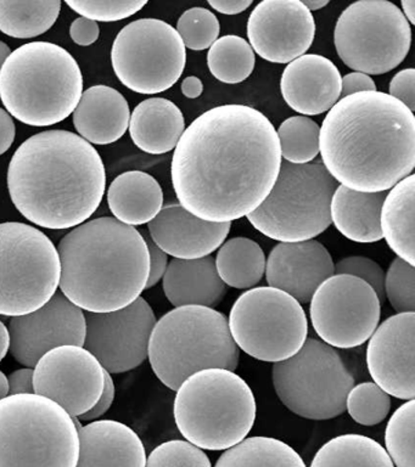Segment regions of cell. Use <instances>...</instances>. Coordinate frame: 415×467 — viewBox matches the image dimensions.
<instances>
[{
  "label": "cell",
  "mask_w": 415,
  "mask_h": 467,
  "mask_svg": "<svg viewBox=\"0 0 415 467\" xmlns=\"http://www.w3.org/2000/svg\"><path fill=\"white\" fill-rule=\"evenodd\" d=\"M10 54H12V50H10L8 44L0 40V71H2L3 66H5L6 58L10 57Z\"/></svg>",
  "instance_id": "obj_57"
},
{
  "label": "cell",
  "mask_w": 415,
  "mask_h": 467,
  "mask_svg": "<svg viewBox=\"0 0 415 467\" xmlns=\"http://www.w3.org/2000/svg\"><path fill=\"white\" fill-rule=\"evenodd\" d=\"M71 39L81 47H89L96 43L100 36V28L98 22L88 20L86 17L76 18L70 27Z\"/></svg>",
  "instance_id": "obj_46"
},
{
  "label": "cell",
  "mask_w": 415,
  "mask_h": 467,
  "mask_svg": "<svg viewBox=\"0 0 415 467\" xmlns=\"http://www.w3.org/2000/svg\"><path fill=\"white\" fill-rule=\"evenodd\" d=\"M181 89L185 98L198 99L202 94L203 84L198 77L191 76L182 82Z\"/></svg>",
  "instance_id": "obj_52"
},
{
  "label": "cell",
  "mask_w": 415,
  "mask_h": 467,
  "mask_svg": "<svg viewBox=\"0 0 415 467\" xmlns=\"http://www.w3.org/2000/svg\"><path fill=\"white\" fill-rule=\"evenodd\" d=\"M334 44L348 67L368 76L385 75L410 53L411 28L396 4L360 0L337 18Z\"/></svg>",
  "instance_id": "obj_13"
},
{
  "label": "cell",
  "mask_w": 415,
  "mask_h": 467,
  "mask_svg": "<svg viewBox=\"0 0 415 467\" xmlns=\"http://www.w3.org/2000/svg\"><path fill=\"white\" fill-rule=\"evenodd\" d=\"M76 467H145L143 441L130 427L114 420H99L78 429Z\"/></svg>",
  "instance_id": "obj_24"
},
{
  "label": "cell",
  "mask_w": 415,
  "mask_h": 467,
  "mask_svg": "<svg viewBox=\"0 0 415 467\" xmlns=\"http://www.w3.org/2000/svg\"><path fill=\"white\" fill-rule=\"evenodd\" d=\"M144 239L147 243L149 257H150V272H149V279L147 286H145V290H148V288L158 285L165 275L167 266H169V255L151 240L150 236H144Z\"/></svg>",
  "instance_id": "obj_45"
},
{
  "label": "cell",
  "mask_w": 415,
  "mask_h": 467,
  "mask_svg": "<svg viewBox=\"0 0 415 467\" xmlns=\"http://www.w3.org/2000/svg\"><path fill=\"white\" fill-rule=\"evenodd\" d=\"M16 128L12 116L0 108V156L5 155L16 140Z\"/></svg>",
  "instance_id": "obj_50"
},
{
  "label": "cell",
  "mask_w": 415,
  "mask_h": 467,
  "mask_svg": "<svg viewBox=\"0 0 415 467\" xmlns=\"http://www.w3.org/2000/svg\"><path fill=\"white\" fill-rule=\"evenodd\" d=\"M389 409L391 397L374 382L353 386L346 398V410L359 425H379L388 418Z\"/></svg>",
  "instance_id": "obj_38"
},
{
  "label": "cell",
  "mask_w": 415,
  "mask_h": 467,
  "mask_svg": "<svg viewBox=\"0 0 415 467\" xmlns=\"http://www.w3.org/2000/svg\"><path fill=\"white\" fill-rule=\"evenodd\" d=\"M105 386V370L85 347L61 346L36 364L34 390L79 418L98 403Z\"/></svg>",
  "instance_id": "obj_17"
},
{
  "label": "cell",
  "mask_w": 415,
  "mask_h": 467,
  "mask_svg": "<svg viewBox=\"0 0 415 467\" xmlns=\"http://www.w3.org/2000/svg\"><path fill=\"white\" fill-rule=\"evenodd\" d=\"M415 313L388 317L370 336L367 367L375 385L399 400L415 398Z\"/></svg>",
  "instance_id": "obj_20"
},
{
  "label": "cell",
  "mask_w": 415,
  "mask_h": 467,
  "mask_svg": "<svg viewBox=\"0 0 415 467\" xmlns=\"http://www.w3.org/2000/svg\"><path fill=\"white\" fill-rule=\"evenodd\" d=\"M174 421L200 449L227 451L245 440L256 420V400L243 378L227 368H205L176 390Z\"/></svg>",
  "instance_id": "obj_6"
},
{
  "label": "cell",
  "mask_w": 415,
  "mask_h": 467,
  "mask_svg": "<svg viewBox=\"0 0 415 467\" xmlns=\"http://www.w3.org/2000/svg\"><path fill=\"white\" fill-rule=\"evenodd\" d=\"M148 228L149 236L167 255L198 259L213 254L222 246L232 223L202 221L180 203H169L148 223Z\"/></svg>",
  "instance_id": "obj_22"
},
{
  "label": "cell",
  "mask_w": 415,
  "mask_h": 467,
  "mask_svg": "<svg viewBox=\"0 0 415 467\" xmlns=\"http://www.w3.org/2000/svg\"><path fill=\"white\" fill-rule=\"evenodd\" d=\"M148 2L133 0V2H72L67 0V5L75 13L82 15V17L92 21L115 22L125 20L133 16L138 11L143 9Z\"/></svg>",
  "instance_id": "obj_42"
},
{
  "label": "cell",
  "mask_w": 415,
  "mask_h": 467,
  "mask_svg": "<svg viewBox=\"0 0 415 467\" xmlns=\"http://www.w3.org/2000/svg\"><path fill=\"white\" fill-rule=\"evenodd\" d=\"M256 55L246 39L223 36L210 47L207 66L214 78L225 84L244 82L254 72Z\"/></svg>",
  "instance_id": "obj_35"
},
{
  "label": "cell",
  "mask_w": 415,
  "mask_h": 467,
  "mask_svg": "<svg viewBox=\"0 0 415 467\" xmlns=\"http://www.w3.org/2000/svg\"><path fill=\"white\" fill-rule=\"evenodd\" d=\"M402 14L410 25H415V2L414 0H403Z\"/></svg>",
  "instance_id": "obj_54"
},
{
  "label": "cell",
  "mask_w": 415,
  "mask_h": 467,
  "mask_svg": "<svg viewBox=\"0 0 415 467\" xmlns=\"http://www.w3.org/2000/svg\"><path fill=\"white\" fill-rule=\"evenodd\" d=\"M9 396L32 394L34 390V370L31 368H19L8 378Z\"/></svg>",
  "instance_id": "obj_49"
},
{
  "label": "cell",
  "mask_w": 415,
  "mask_h": 467,
  "mask_svg": "<svg viewBox=\"0 0 415 467\" xmlns=\"http://www.w3.org/2000/svg\"><path fill=\"white\" fill-rule=\"evenodd\" d=\"M315 36V17L300 0H265L247 21L254 53L275 64H290L305 55Z\"/></svg>",
  "instance_id": "obj_19"
},
{
  "label": "cell",
  "mask_w": 415,
  "mask_h": 467,
  "mask_svg": "<svg viewBox=\"0 0 415 467\" xmlns=\"http://www.w3.org/2000/svg\"><path fill=\"white\" fill-rule=\"evenodd\" d=\"M210 6L224 15L244 13L253 5V0H210Z\"/></svg>",
  "instance_id": "obj_51"
},
{
  "label": "cell",
  "mask_w": 415,
  "mask_h": 467,
  "mask_svg": "<svg viewBox=\"0 0 415 467\" xmlns=\"http://www.w3.org/2000/svg\"><path fill=\"white\" fill-rule=\"evenodd\" d=\"M377 90V84L370 76L366 73L352 72L341 78V95L340 99L349 97V95L364 93V91Z\"/></svg>",
  "instance_id": "obj_48"
},
{
  "label": "cell",
  "mask_w": 415,
  "mask_h": 467,
  "mask_svg": "<svg viewBox=\"0 0 415 467\" xmlns=\"http://www.w3.org/2000/svg\"><path fill=\"white\" fill-rule=\"evenodd\" d=\"M10 350V334L8 327L0 320V361L5 359Z\"/></svg>",
  "instance_id": "obj_53"
},
{
  "label": "cell",
  "mask_w": 415,
  "mask_h": 467,
  "mask_svg": "<svg viewBox=\"0 0 415 467\" xmlns=\"http://www.w3.org/2000/svg\"><path fill=\"white\" fill-rule=\"evenodd\" d=\"M85 348L109 374L133 370L147 360L156 324L154 310L143 297L109 313L86 312Z\"/></svg>",
  "instance_id": "obj_16"
},
{
  "label": "cell",
  "mask_w": 415,
  "mask_h": 467,
  "mask_svg": "<svg viewBox=\"0 0 415 467\" xmlns=\"http://www.w3.org/2000/svg\"><path fill=\"white\" fill-rule=\"evenodd\" d=\"M269 287L278 288L300 305L311 301L313 294L335 274L330 252L316 240L276 244L265 261Z\"/></svg>",
  "instance_id": "obj_21"
},
{
  "label": "cell",
  "mask_w": 415,
  "mask_h": 467,
  "mask_svg": "<svg viewBox=\"0 0 415 467\" xmlns=\"http://www.w3.org/2000/svg\"><path fill=\"white\" fill-rule=\"evenodd\" d=\"M145 467H213L202 449L188 441H169L160 444L147 458Z\"/></svg>",
  "instance_id": "obj_41"
},
{
  "label": "cell",
  "mask_w": 415,
  "mask_h": 467,
  "mask_svg": "<svg viewBox=\"0 0 415 467\" xmlns=\"http://www.w3.org/2000/svg\"><path fill=\"white\" fill-rule=\"evenodd\" d=\"M129 101L119 90L94 86L83 91L74 111V126L82 139L94 145H109L119 140L129 130Z\"/></svg>",
  "instance_id": "obj_25"
},
{
  "label": "cell",
  "mask_w": 415,
  "mask_h": 467,
  "mask_svg": "<svg viewBox=\"0 0 415 467\" xmlns=\"http://www.w3.org/2000/svg\"><path fill=\"white\" fill-rule=\"evenodd\" d=\"M53 241L25 223L0 224V316H26L45 306L60 284Z\"/></svg>",
  "instance_id": "obj_10"
},
{
  "label": "cell",
  "mask_w": 415,
  "mask_h": 467,
  "mask_svg": "<svg viewBox=\"0 0 415 467\" xmlns=\"http://www.w3.org/2000/svg\"><path fill=\"white\" fill-rule=\"evenodd\" d=\"M320 127L306 116L284 120L276 130L282 160L293 164L312 162L319 153Z\"/></svg>",
  "instance_id": "obj_36"
},
{
  "label": "cell",
  "mask_w": 415,
  "mask_h": 467,
  "mask_svg": "<svg viewBox=\"0 0 415 467\" xmlns=\"http://www.w3.org/2000/svg\"><path fill=\"white\" fill-rule=\"evenodd\" d=\"M107 171L97 149L67 130L28 138L12 157L8 189L14 206L46 229H70L96 213Z\"/></svg>",
  "instance_id": "obj_3"
},
{
  "label": "cell",
  "mask_w": 415,
  "mask_h": 467,
  "mask_svg": "<svg viewBox=\"0 0 415 467\" xmlns=\"http://www.w3.org/2000/svg\"><path fill=\"white\" fill-rule=\"evenodd\" d=\"M415 177L408 175L389 190L381 207L382 239L408 265L415 266Z\"/></svg>",
  "instance_id": "obj_30"
},
{
  "label": "cell",
  "mask_w": 415,
  "mask_h": 467,
  "mask_svg": "<svg viewBox=\"0 0 415 467\" xmlns=\"http://www.w3.org/2000/svg\"><path fill=\"white\" fill-rule=\"evenodd\" d=\"M61 2H0V32L13 38H35L48 32L59 17Z\"/></svg>",
  "instance_id": "obj_34"
},
{
  "label": "cell",
  "mask_w": 415,
  "mask_h": 467,
  "mask_svg": "<svg viewBox=\"0 0 415 467\" xmlns=\"http://www.w3.org/2000/svg\"><path fill=\"white\" fill-rule=\"evenodd\" d=\"M79 438L75 419L38 394L0 400V467H76Z\"/></svg>",
  "instance_id": "obj_8"
},
{
  "label": "cell",
  "mask_w": 415,
  "mask_h": 467,
  "mask_svg": "<svg viewBox=\"0 0 415 467\" xmlns=\"http://www.w3.org/2000/svg\"><path fill=\"white\" fill-rule=\"evenodd\" d=\"M415 401L408 400L400 405L385 431L386 452L397 467H415Z\"/></svg>",
  "instance_id": "obj_37"
},
{
  "label": "cell",
  "mask_w": 415,
  "mask_h": 467,
  "mask_svg": "<svg viewBox=\"0 0 415 467\" xmlns=\"http://www.w3.org/2000/svg\"><path fill=\"white\" fill-rule=\"evenodd\" d=\"M111 213L123 224H148L163 207L161 185L152 175L140 171L119 174L108 190Z\"/></svg>",
  "instance_id": "obj_29"
},
{
  "label": "cell",
  "mask_w": 415,
  "mask_h": 467,
  "mask_svg": "<svg viewBox=\"0 0 415 467\" xmlns=\"http://www.w3.org/2000/svg\"><path fill=\"white\" fill-rule=\"evenodd\" d=\"M111 62L123 86L138 94H159L183 75L187 49L172 26L159 18H140L116 36Z\"/></svg>",
  "instance_id": "obj_14"
},
{
  "label": "cell",
  "mask_w": 415,
  "mask_h": 467,
  "mask_svg": "<svg viewBox=\"0 0 415 467\" xmlns=\"http://www.w3.org/2000/svg\"><path fill=\"white\" fill-rule=\"evenodd\" d=\"M10 352L17 363L35 368L49 350L85 345V312L61 292L41 308L9 321Z\"/></svg>",
  "instance_id": "obj_18"
},
{
  "label": "cell",
  "mask_w": 415,
  "mask_h": 467,
  "mask_svg": "<svg viewBox=\"0 0 415 467\" xmlns=\"http://www.w3.org/2000/svg\"><path fill=\"white\" fill-rule=\"evenodd\" d=\"M337 186L320 160L306 164L283 160L267 199L246 215L247 221L279 243L313 240L331 225L330 203Z\"/></svg>",
  "instance_id": "obj_9"
},
{
  "label": "cell",
  "mask_w": 415,
  "mask_h": 467,
  "mask_svg": "<svg viewBox=\"0 0 415 467\" xmlns=\"http://www.w3.org/2000/svg\"><path fill=\"white\" fill-rule=\"evenodd\" d=\"M152 371L170 389L205 368L239 367L240 349L223 313L209 306H177L156 321L149 341Z\"/></svg>",
  "instance_id": "obj_7"
},
{
  "label": "cell",
  "mask_w": 415,
  "mask_h": 467,
  "mask_svg": "<svg viewBox=\"0 0 415 467\" xmlns=\"http://www.w3.org/2000/svg\"><path fill=\"white\" fill-rule=\"evenodd\" d=\"M309 467H395L380 443L362 434H342L327 441Z\"/></svg>",
  "instance_id": "obj_32"
},
{
  "label": "cell",
  "mask_w": 415,
  "mask_h": 467,
  "mask_svg": "<svg viewBox=\"0 0 415 467\" xmlns=\"http://www.w3.org/2000/svg\"><path fill=\"white\" fill-rule=\"evenodd\" d=\"M341 73L329 58L305 54L284 69L280 90L284 100L302 116L329 111L341 95Z\"/></svg>",
  "instance_id": "obj_23"
},
{
  "label": "cell",
  "mask_w": 415,
  "mask_h": 467,
  "mask_svg": "<svg viewBox=\"0 0 415 467\" xmlns=\"http://www.w3.org/2000/svg\"><path fill=\"white\" fill-rule=\"evenodd\" d=\"M82 94L78 61L57 44H24L0 71V100L10 116L28 126L63 122L74 113Z\"/></svg>",
  "instance_id": "obj_5"
},
{
  "label": "cell",
  "mask_w": 415,
  "mask_h": 467,
  "mask_svg": "<svg viewBox=\"0 0 415 467\" xmlns=\"http://www.w3.org/2000/svg\"><path fill=\"white\" fill-rule=\"evenodd\" d=\"M319 152L342 186L389 192L414 171V113L378 90L340 99L320 127Z\"/></svg>",
  "instance_id": "obj_2"
},
{
  "label": "cell",
  "mask_w": 415,
  "mask_h": 467,
  "mask_svg": "<svg viewBox=\"0 0 415 467\" xmlns=\"http://www.w3.org/2000/svg\"><path fill=\"white\" fill-rule=\"evenodd\" d=\"M389 97L402 102L410 111L415 109V69L406 68L396 73L389 83Z\"/></svg>",
  "instance_id": "obj_44"
},
{
  "label": "cell",
  "mask_w": 415,
  "mask_h": 467,
  "mask_svg": "<svg viewBox=\"0 0 415 467\" xmlns=\"http://www.w3.org/2000/svg\"><path fill=\"white\" fill-rule=\"evenodd\" d=\"M214 467H307L289 444L272 437H250L227 449Z\"/></svg>",
  "instance_id": "obj_33"
},
{
  "label": "cell",
  "mask_w": 415,
  "mask_h": 467,
  "mask_svg": "<svg viewBox=\"0 0 415 467\" xmlns=\"http://www.w3.org/2000/svg\"><path fill=\"white\" fill-rule=\"evenodd\" d=\"M115 383L114 379L111 378V374H109L108 371H105V386L103 394H101L98 403L94 405L93 409H90L88 412L79 416V420L82 421H94V420L100 419L101 416L107 414L109 410H110L112 403H114L115 400Z\"/></svg>",
  "instance_id": "obj_47"
},
{
  "label": "cell",
  "mask_w": 415,
  "mask_h": 467,
  "mask_svg": "<svg viewBox=\"0 0 415 467\" xmlns=\"http://www.w3.org/2000/svg\"><path fill=\"white\" fill-rule=\"evenodd\" d=\"M385 297L397 314L415 313V268L403 259H393L385 273Z\"/></svg>",
  "instance_id": "obj_40"
},
{
  "label": "cell",
  "mask_w": 415,
  "mask_h": 467,
  "mask_svg": "<svg viewBox=\"0 0 415 467\" xmlns=\"http://www.w3.org/2000/svg\"><path fill=\"white\" fill-rule=\"evenodd\" d=\"M176 31L183 40L185 49L202 51L210 49L218 39L220 21L213 11L195 6L182 14Z\"/></svg>",
  "instance_id": "obj_39"
},
{
  "label": "cell",
  "mask_w": 415,
  "mask_h": 467,
  "mask_svg": "<svg viewBox=\"0 0 415 467\" xmlns=\"http://www.w3.org/2000/svg\"><path fill=\"white\" fill-rule=\"evenodd\" d=\"M228 327L239 349L267 363L295 356L308 335L307 317L300 303L269 286L240 295L229 314Z\"/></svg>",
  "instance_id": "obj_12"
},
{
  "label": "cell",
  "mask_w": 415,
  "mask_h": 467,
  "mask_svg": "<svg viewBox=\"0 0 415 467\" xmlns=\"http://www.w3.org/2000/svg\"><path fill=\"white\" fill-rule=\"evenodd\" d=\"M129 128L138 149L150 155H163L176 149L185 130V120L174 102L150 98L133 109Z\"/></svg>",
  "instance_id": "obj_27"
},
{
  "label": "cell",
  "mask_w": 415,
  "mask_h": 467,
  "mask_svg": "<svg viewBox=\"0 0 415 467\" xmlns=\"http://www.w3.org/2000/svg\"><path fill=\"white\" fill-rule=\"evenodd\" d=\"M273 386L291 412L308 420H330L346 411L355 378L334 347L309 337L295 356L273 365Z\"/></svg>",
  "instance_id": "obj_11"
},
{
  "label": "cell",
  "mask_w": 415,
  "mask_h": 467,
  "mask_svg": "<svg viewBox=\"0 0 415 467\" xmlns=\"http://www.w3.org/2000/svg\"><path fill=\"white\" fill-rule=\"evenodd\" d=\"M302 4L312 13V11L322 10L329 2L327 0H304Z\"/></svg>",
  "instance_id": "obj_55"
},
{
  "label": "cell",
  "mask_w": 415,
  "mask_h": 467,
  "mask_svg": "<svg viewBox=\"0 0 415 467\" xmlns=\"http://www.w3.org/2000/svg\"><path fill=\"white\" fill-rule=\"evenodd\" d=\"M61 294L90 313L125 308L140 297L150 272L147 243L112 217L83 223L57 246Z\"/></svg>",
  "instance_id": "obj_4"
},
{
  "label": "cell",
  "mask_w": 415,
  "mask_h": 467,
  "mask_svg": "<svg viewBox=\"0 0 415 467\" xmlns=\"http://www.w3.org/2000/svg\"><path fill=\"white\" fill-rule=\"evenodd\" d=\"M163 292L171 305L214 308L227 294L218 276L213 255L198 259H172L162 277Z\"/></svg>",
  "instance_id": "obj_26"
},
{
  "label": "cell",
  "mask_w": 415,
  "mask_h": 467,
  "mask_svg": "<svg viewBox=\"0 0 415 467\" xmlns=\"http://www.w3.org/2000/svg\"><path fill=\"white\" fill-rule=\"evenodd\" d=\"M388 192H359L338 185L330 203L331 224L348 240L373 244L382 240L380 214Z\"/></svg>",
  "instance_id": "obj_28"
},
{
  "label": "cell",
  "mask_w": 415,
  "mask_h": 467,
  "mask_svg": "<svg viewBox=\"0 0 415 467\" xmlns=\"http://www.w3.org/2000/svg\"><path fill=\"white\" fill-rule=\"evenodd\" d=\"M309 303L316 334L334 348L364 345L380 321V299L356 276L334 274L316 288Z\"/></svg>",
  "instance_id": "obj_15"
},
{
  "label": "cell",
  "mask_w": 415,
  "mask_h": 467,
  "mask_svg": "<svg viewBox=\"0 0 415 467\" xmlns=\"http://www.w3.org/2000/svg\"><path fill=\"white\" fill-rule=\"evenodd\" d=\"M282 161L268 117L251 106L222 105L185 128L171 179L181 206L195 217L232 223L267 199Z\"/></svg>",
  "instance_id": "obj_1"
},
{
  "label": "cell",
  "mask_w": 415,
  "mask_h": 467,
  "mask_svg": "<svg viewBox=\"0 0 415 467\" xmlns=\"http://www.w3.org/2000/svg\"><path fill=\"white\" fill-rule=\"evenodd\" d=\"M335 274L358 277L373 288L380 302L385 301V272L373 259L362 255L346 257L335 265Z\"/></svg>",
  "instance_id": "obj_43"
},
{
  "label": "cell",
  "mask_w": 415,
  "mask_h": 467,
  "mask_svg": "<svg viewBox=\"0 0 415 467\" xmlns=\"http://www.w3.org/2000/svg\"><path fill=\"white\" fill-rule=\"evenodd\" d=\"M214 265L218 276L227 286L250 290L265 275V255L256 241L233 237L222 244Z\"/></svg>",
  "instance_id": "obj_31"
},
{
  "label": "cell",
  "mask_w": 415,
  "mask_h": 467,
  "mask_svg": "<svg viewBox=\"0 0 415 467\" xmlns=\"http://www.w3.org/2000/svg\"><path fill=\"white\" fill-rule=\"evenodd\" d=\"M9 396V381L5 372L0 370V400Z\"/></svg>",
  "instance_id": "obj_56"
}]
</instances>
